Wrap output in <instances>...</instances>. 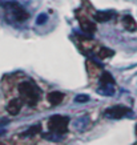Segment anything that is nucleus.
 Masks as SVG:
<instances>
[{"instance_id": "423d86ee", "label": "nucleus", "mask_w": 137, "mask_h": 145, "mask_svg": "<svg viewBox=\"0 0 137 145\" xmlns=\"http://www.w3.org/2000/svg\"><path fill=\"white\" fill-rule=\"evenodd\" d=\"M22 105L23 103L20 99H13V100H11L8 103V105H7V110H8L9 114H12V116H15V114H18L20 110H22Z\"/></svg>"}, {"instance_id": "9d476101", "label": "nucleus", "mask_w": 137, "mask_h": 145, "mask_svg": "<svg viewBox=\"0 0 137 145\" xmlns=\"http://www.w3.org/2000/svg\"><path fill=\"white\" fill-rule=\"evenodd\" d=\"M112 16H113V13L112 12H104V11H100V12L95 13V20L99 22V23H104V22H108Z\"/></svg>"}, {"instance_id": "0eeeda50", "label": "nucleus", "mask_w": 137, "mask_h": 145, "mask_svg": "<svg viewBox=\"0 0 137 145\" xmlns=\"http://www.w3.org/2000/svg\"><path fill=\"white\" fill-rule=\"evenodd\" d=\"M47 100H48V103H49V104H52V105H59V104H60V103L64 100V95H63L61 92L55 91V92L48 93Z\"/></svg>"}, {"instance_id": "20e7f679", "label": "nucleus", "mask_w": 137, "mask_h": 145, "mask_svg": "<svg viewBox=\"0 0 137 145\" xmlns=\"http://www.w3.org/2000/svg\"><path fill=\"white\" fill-rule=\"evenodd\" d=\"M9 7H11V12L13 13V16L18 19L19 22H23V20H25L27 18H28V13L25 12V9L23 8V7H20L19 4H16V3H9Z\"/></svg>"}, {"instance_id": "9b49d317", "label": "nucleus", "mask_w": 137, "mask_h": 145, "mask_svg": "<svg viewBox=\"0 0 137 145\" xmlns=\"http://www.w3.org/2000/svg\"><path fill=\"white\" fill-rule=\"evenodd\" d=\"M100 83H101L102 85H113V84H115V80H113V77L111 76V73L102 72L101 77H100Z\"/></svg>"}, {"instance_id": "f03ea898", "label": "nucleus", "mask_w": 137, "mask_h": 145, "mask_svg": "<svg viewBox=\"0 0 137 145\" xmlns=\"http://www.w3.org/2000/svg\"><path fill=\"white\" fill-rule=\"evenodd\" d=\"M68 123H69V119L65 117V116H53L51 117L48 121V128L51 132H55L57 135H64L67 132V127H68Z\"/></svg>"}, {"instance_id": "1a4fd4ad", "label": "nucleus", "mask_w": 137, "mask_h": 145, "mask_svg": "<svg viewBox=\"0 0 137 145\" xmlns=\"http://www.w3.org/2000/svg\"><path fill=\"white\" fill-rule=\"evenodd\" d=\"M87 71H88L89 76H92V77H95V76H97L99 73H100V71H101V68L97 65V64H95L93 61H91V60H88L87 61Z\"/></svg>"}, {"instance_id": "f257e3e1", "label": "nucleus", "mask_w": 137, "mask_h": 145, "mask_svg": "<svg viewBox=\"0 0 137 145\" xmlns=\"http://www.w3.org/2000/svg\"><path fill=\"white\" fill-rule=\"evenodd\" d=\"M19 92L22 95L23 101L27 103L29 106H35L37 104L40 91L37 89V87L33 83H29V81L22 83L19 85Z\"/></svg>"}, {"instance_id": "ddd939ff", "label": "nucleus", "mask_w": 137, "mask_h": 145, "mask_svg": "<svg viewBox=\"0 0 137 145\" xmlns=\"http://www.w3.org/2000/svg\"><path fill=\"white\" fill-rule=\"evenodd\" d=\"M115 55V52L109 48H100V51L97 52V56L100 59H108V57H112Z\"/></svg>"}, {"instance_id": "f3484780", "label": "nucleus", "mask_w": 137, "mask_h": 145, "mask_svg": "<svg viewBox=\"0 0 137 145\" xmlns=\"http://www.w3.org/2000/svg\"><path fill=\"white\" fill-rule=\"evenodd\" d=\"M3 133H5V131H4V129H1V128H0V135H3Z\"/></svg>"}, {"instance_id": "a211bd4d", "label": "nucleus", "mask_w": 137, "mask_h": 145, "mask_svg": "<svg viewBox=\"0 0 137 145\" xmlns=\"http://www.w3.org/2000/svg\"><path fill=\"white\" fill-rule=\"evenodd\" d=\"M136 136H137V125H136Z\"/></svg>"}, {"instance_id": "dca6fc26", "label": "nucleus", "mask_w": 137, "mask_h": 145, "mask_svg": "<svg viewBox=\"0 0 137 145\" xmlns=\"http://www.w3.org/2000/svg\"><path fill=\"white\" fill-rule=\"evenodd\" d=\"M47 20V15H44V13H41V15H39V18H37V20H36V23L37 24H43V23Z\"/></svg>"}, {"instance_id": "2eb2a0df", "label": "nucleus", "mask_w": 137, "mask_h": 145, "mask_svg": "<svg viewBox=\"0 0 137 145\" xmlns=\"http://www.w3.org/2000/svg\"><path fill=\"white\" fill-rule=\"evenodd\" d=\"M89 97L87 96V95H79V96H76L75 101L76 103H85V101H88Z\"/></svg>"}, {"instance_id": "6e6552de", "label": "nucleus", "mask_w": 137, "mask_h": 145, "mask_svg": "<svg viewBox=\"0 0 137 145\" xmlns=\"http://www.w3.org/2000/svg\"><path fill=\"white\" fill-rule=\"evenodd\" d=\"M123 25H124V28L129 32H134L137 29V24L130 15H127V16L123 18Z\"/></svg>"}, {"instance_id": "7ed1b4c3", "label": "nucleus", "mask_w": 137, "mask_h": 145, "mask_svg": "<svg viewBox=\"0 0 137 145\" xmlns=\"http://www.w3.org/2000/svg\"><path fill=\"white\" fill-rule=\"evenodd\" d=\"M128 113H129V108L123 106V105L112 106V108L105 110V116L109 117V119H121V117H124L125 114H128Z\"/></svg>"}, {"instance_id": "f8f14e48", "label": "nucleus", "mask_w": 137, "mask_h": 145, "mask_svg": "<svg viewBox=\"0 0 137 145\" xmlns=\"http://www.w3.org/2000/svg\"><path fill=\"white\" fill-rule=\"evenodd\" d=\"M81 48L85 52H91L92 49L96 48V43L93 40H81Z\"/></svg>"}, {"instance_id": "39448f33", "label": "nucleus", "mask_w": 137, "mask_h": 145, "mask_svg": "<svg viewBox=\"0 0 137 145\" xmlns=\"http://www.w3.org/2000/svg\"><path fill=\"white\" fill-rule=\"evenodd\" d=\"M79 23H80L81 29L84 32H87V33L96 32V24H95L92 20H89L88 18H79Z\"/></svg>"}, {"instance_id": "4468645a", "label": "nucleus", "mask_w": 137, "mask_h": 145, "mask_svg": "<svg viewBox=\"0 0 137 145\" xmlns=\"http://www.w3.org/2000/svg\"><path fill=\"white\" fill-rule=\"evenodd\" d=\"M39 132H40V127H32V128H29L24 135H25V136H35L36 133H39Z\"/></svg>"}]
</instances>
